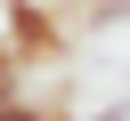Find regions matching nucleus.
<instances>
[{
  "instance_id": "7ed1b4c3",
  "label": "nucleus",
  "mask_w": 130,
  "mask_h": 121,
  "mask_svg": "<svg viewBox=\"0 0 130 121\" xmlns=\"http://www.w3.org/2000/svg\"><path fill=\"white\" fill-rule=\"evenodd\" d=\"M89 121H122V113H89Z\"/></svg>"
},
{
  "instance_id": "f03ea898",
  "label": "nucleus",
  "mask_w": 130,
  "mask_h": 121,
  "mask_svg": "<svg viewBox=\"0 0 130 121\" xmlns=\"http://www.w3.org/2000/svg\"><path fill=\"white\" fill-rule=\"evenodd\" d=\"M0 121H57V113H41V105H24V97H8V105H0Z\"/></svg>"
},
{
  "instance_id": "f257e3e1",
  "label": "nucleus",
  "mask_w": 130,
  "mask_h": 121,
  "mask_svg": "<svg viewBox=\"0 0 130 121\" xmlns=\"http://www.w3.org/2000/svg\"><path fill=\"white\" fill-rule=\"evenodd\" d=\"M8 48L16 56H49V48H65V32L49 24L41 0H8Z\"/></svg>"
}]
</instances>
